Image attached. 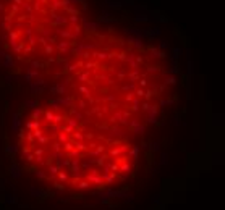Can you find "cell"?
I'll list each match as a JSON object with an SVG mask.
<instances>
[{
    "label": "cell",
    "mask_w": 225,
    "mask_h": 210,
    "mask_svg": "<svg viewBox=\"0 0 225 210\" xmlns=\"http://www.w3.org/2000/svg\"><path fill=\"white\" fill-rule=\"evenodd\" d=\"M21 153L32 173L68 191L118 184L136 162L128 141L92 131L88 120H76L58 108H42L29 118Z\"/></svg>",
    "instance_id": "cell-1"
}]
</instances>
